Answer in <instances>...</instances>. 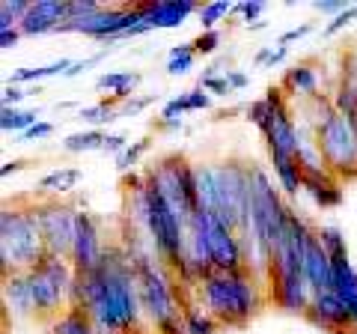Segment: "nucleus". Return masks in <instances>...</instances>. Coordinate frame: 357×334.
<instances>
[{"label": "nucleus", "mask_w": 357, "mask_h": 334, "mask_svg": "<svg viewBox=\"0 0 357 334\" xmlns=\"http://www.w3.org/2000/svg\"><path fill=\"white\" fill-rule=\"evenodd\" d=\"M45 239L39 230L36 212L30 203H3L0 209V269L3 275L30 272L45 257Z\"/></svg>", "instance_id": "3"}, {"label": "nucleus", "mask_w": 357, "mask_h": 334, "mask_svg": "<svg viewBox=\"0 0 357 334\" xmlns=\"http://www.w3.org/2000/svg\"><path fill=\"white\" fill-rule=\"evenodd\" d=\"M105 257V245L98 236L96 218L77 209V224H75V245H72V269L75 272H93Z\"/></svg>", "instance_id": "12"}, {"label": "nucleus", "mask_w": 357, "mask_h": 334, "mask_svg": "<svg viewBox=\"0 0 357 334\" xmlns=\"http://www.w3.org/2000/svg\"><path fill=\"white\" fill-rule=\"evenodd\" d=\"M199 87H203L206 93H218V96H227V93H232V87H229V81H227V75H215V72H206L203 78H199Z\"/></svg>", "instance_id": "35"}, {"label": "nucleus", "mask_w": 357, "mask_h": 334, "mask_svg": "<svg viewBox=\"0 0 357 334\" xmlns=\"http://www.w3.org/2000/svg\"><path fill=\"white\" fill-rule=\"evenodd\" d=\"M280 87H283L289 96H307V99L319 96V93H316V90H319L316 69H310L307 63H298V66H292V69H286Z\"/></svg>", "instance_id": "18"}, {"label": "nucleus", "mask_w": 357, "mask_h": 334, "mask_svg": "<svg viewBox=\"0 0 357 334\" xmlns=\"http://www.w3.org/2000/svg\"><path fill=\"white\" fill-rule=\"evenodd\" d=\"M265 102L271 105V119L262 129L265 147H268V159L280 161V159H298V147H301V129L295 126V117L289 110L283 87H268L265 90Z\"/></svg>", "instance_id": "8"}, {"label": "nucleus", "mask_w": 357, "mask_h": 334, "mask_svg": "<svg viewBox=\"0 0 357 334\" xmlns=\"http://www.w3.org/2000/svg\"><path fill=\"white\" fill-rule=\"evenodd\" d=\"M81 180H84V170H77V167H57V170H51V173L42 176L39 185H36V191L42 197H63V194L75 191Z\"/></svg>", "instance_id": "17"}, {"label": "nucleus", "mask_w": 357, "mask_h": 334, "mask_svg": "<svg viewBox=\"0 0 357 334\" xmlns=\"http://www.w3.org/2000/svg\"><path fill=\"white\" fill-rule=\"evenodd\" d=\"M248 119L262 131L268 126V119H271V105H268L265 99H256V102L248 105Z\"/></svg>", "instance_id": "34"}, {"label": "nucleus", "mask_w": 357, "mask_h": 334, "mask_svg": "<svg viewBox=\"0 0 357 334\" xmlns=\"http://www.w3.org/2000/svg\"><path fill=\"white\" fill-rule=\"evenodd\" d=\"M304 319L310 326H316L328 334H357V322L351 317V310L345 307V302L333 293V289H325V293L312 296Z\"/></svg>", "instance_id": "10"}, {"label": "nucleus", "mask_w": 357, "mask_h": 334, "mask_svg": "<svg viewBox=\"0 0 357 334\" xmlns=\"http://www.w3.org/2000/svg\"><path fill=\"white\" fill-rule=\"evenodd\" d=\"M354 18H357V3H354V6H349V9H345V13H340V15L333 18L331 24H328L325 30H321V33H325V36H337V33H340V30H345V27H349Z\"/></svg>", "instance_id": "37"}, {"label": "nucleus", "mask_w": 357, "mask_h": 334, "mask_svg": "<svg viewBox=\"0 0 357 334\" xmlns=\"http://www.w3.org/2000/svg\"><path fill=\"white\" fill-rule=\"evenodd\" d=\"M134 272H137V289L143 314L158 334H188L185 331V307H178L176 284L170 272L152 257V254H134Z\"/></svg>", "instance_id": "4"}, {"label": "nucleus", "mask_w": 357, "mask_h": 334, "mask_svg": "<svg viewBox=\"0 0 357 334\" xmlns=\"http://www.w3.org/2000/svg\"><path fill=\"white\" fill-rule=\"evenodd\" d=\"M271 164H274L277 188H283L286 197H298V191H304V170H301L298 159H280Z\"/></svg>", "instance_id": "20"}, {"label": "nucleus", "mask_w": 357, "mask_h": 334, "mask_svg": "<svg viewBox=\"0 0 357 334\" xmlns=\"http://www.w3.org/2000/svg\"><path fill=\"white\" fill-rule=\"evenodd\" d=\"M333 269V293H337L345 307L351 310V317L357 322V269L351 266V260H340V263H331Z\"/></svg>", "instance_id": "16"}, {"label": "nucleus", "mask_w": 357, "mask_h": 334, "mask_svg": "<svg viewBox=\"0 0 357 334\" xmlns=\"http://www.w3.org/2000/svg\"><path fill=\"white\" fill-rule=\"evenodd\" d=\"M316 236L321 242V248L328 251L331 263L333 260H349V245H345V233L337 224H321L316 227Z\"/></svg>", "instance_id": "23"}, {"label": "nucleus", "mask_w": 357, "mask_h": 334, "mask_svg": "<svg viewBox=\"0 0 357 334\" xmlns=\"http://www.w3.org/2000/svg\"><path fill=\"white\" fill-rule=\"evenodd\" d=\"M203 3H194V0H155V3H143V18L140 24L134 27L126 39L131 36H143L149 30H173L182 27L194 13H199Z\"/></svg>", "instance_id": "11"}, {"label": "nucleus", "mask_w": 357, "mask_h": 334, "mask_svg": "<svg viewBox=\"0 0 357 334\" xmlns=\"http://www.w3.org/2000/svg\"><path fill=\"white\" fill-rule=\"evenodd\" d=\"M259 286L262 281L250 269L215 272L199 284L203 310L218 319L220 328H244L265 305V298L259 296Z\"/></svg>", "instance_id": "2"}, {"label": "nucleus", "mask_w": 357, "mask_h": 334, "mask_svg": "<svg viewBox=\"0 0 357 334\" xmlns=\"http://www.w3.org/2000/svg\"><path fill=\"white\" fill-rule=\"evenodd\" d=\"M140 84V72H105L96 78V90L105 93L110 90L116 102H126V99L134 96V87Z\"/></svg>", "instance_id": "19"}, {"label": "nucleus", "mask_w": 357, "mask_h": 334, "mask_svg": "<svg viewBox=\"0 0 357 334\" xmlns=\"http://www.w3.org/2000/svg\"><path fill=\"white\" fill-rule=\"evenodd\" d=\"M105 3H96V0H69V21H84L89 15L102 13Z\"/></svg>", "instance_id": "32"}, {"label": "nucleus", "mask_w": 357, "mask_h": 334, "mask_svg": "<svg viewBox=\"0 0 357 334\" xmlns=\"http://www.w3.org/2000/svg\"><path fill=\"white\" fill-rule=\"evenodd\" d=\"M102 150H105V152H116V155L126 152V150H128V138H126V135H107Z\"/></svg>", "instance_id": "43"}, {"label": "nucleus", "mask_w": 357, "mask_h": 334, "mask_svg": "<svg viewBox=\"0 0 357 334\" xmlns=\"http://www.w3.org/2000/svg\"><path fill=\"white\" fill-rule=\"evenodd\" d=\"M194 60H197V54L191 48V42H185V45H173L170 54H167V75H173V78H182L194 69Z\"/></svg>", "instance_id": "26"}, {"label": "nucleus", "mask_w": 357, "mask_h": 334, "mask_svg": "<svg viewBox=\"0 0 357 334\" xmlns=\"http://www.w3.org/2000/svg\"><path fill=\"white\" fill-rule=\"evenodd\" d=\"M146 150H149V138H140L137 143H131L126 152H119V155H116V170H119V173H128L131 167L140 161V155L146 152Z\"/></svg>", "instance_id": "31"}, {"label": "nucleus", "mask_w": 357, "mask_h": 334, "mask_svg": "<svg viewBox=\"0 0 357 334\" xmlns=\"http://www.w3.org/2000/svg\"><path fill=\"white\" fill-rule=\"evenodd\" d=\"M98 334H105V331H98Z\"/></svg>", "instance_id": "51"}, {"label": "nucleus", "mask_w": 357, "mask_h": 334, "mask_svg": "<svg viewBox=\"0 0 357 334\" xmlns=\"http://www.w3.org/2000/svg\"><path fill=\"white\" fill-rule=\"evenodd\" d=\"M21 167H24V161L21 159H15V161H6L3 167H0V176H9V173H18Z\"/></svg>", "instance_id": "49"}, {"label": "nucleus", "mask_w": 357, "mask_h": 334, "mask_svg": "<svg viewBox=\"0 0 357 334\" xmlns=\"http://www.w3.org/2000/svg\"><path fill=\"white\" fill-rule=\"evenodd\" d=\"M54 135V122H36V126H33V129H27L24 131V135H18L21 140H45V138H51Z\"/></svg>", "instance_id": "39"}, {"label": "nucleus", "mask_w": 357, "mask_h": 334, "mask_svg": "<svg viewBox=\"0 0 357 334\" xmlns=\"http://www.w3.org/2000/svg\"><path fill=\"white\" fill-rule=\"evenodd\" d=\"M206 236H208V251H211V266L215 272H241L248 269V260H244V245L238 239V233H232L229 227H223L220 221L206 212Z\"/></svg>", "instance_id": "9"}, {"label": "nucleus", "mask_w": 357, "mask_h": 334, "mask_svg": "<svg viewBox=\"0 0 357 334\" xmlns=\"http://www.w3.org/2000/svg\"><path fill=\"white\" fill-rule=\"evenodd\" d=\"M33 0H0V30H15L27 18Z\"/></svg>", "instance_id": "27"}, {"label": "nucleus", "mask_w": 357, "mask_h": 334, "mask_svg": "<svg viewBox=\"0 0 357 334\" xmlns=\"http://www.w3.org/2000/svg\"><path fill=\"white\" fill-rule=\"evenodd\" d=\"M134 334H149V331H146V328H143V331H134Z\"/></svg>", "instance_id": "50"}, {"label": "nucleus", "mask_w": 357, "mask_h": 334, "mask_svg": "<svg viewBox=\"0 0 357 334\" xmlns=\"http://www.w3.org/2000/svg\"><path fill=\"white\" fill-rule=\"evenodd\" d=\"M304 275H307V284L316 293H325V289H333V269H331V257L328 251L321 248V242L316 236V230L310 233V239L304 245Z\"/></svg>", "instance_id": "13"}, {"label": "nucleus", "mask_w": 357, "mask_h": 334, "mask_svg": "<svg viewBox=\"0 0 357 334\" xmlns=\"http://www.w3.org/2000/svg\"><path fill=\"white\" fill-rule=\"evenodd\" d=\"M21 36H24V33H21V27H15V30H0V48H3V51L15 48Z\"/></svg>", "instance_id": "45"}, {"label": "nucleus", "mask_w": 357, "mask_h": 334, "mask_svg": "<svg viewBox=\"0 0 357 334\" xmlns=\"http://www.w3.org/2000/svg\"><path fill=\"white\" fill-rule=\"evenodd\" d=\"M182 105H185V110H206L211 105V99L203 87H194V90L182 93Z\"/></svg>", "instance_id": "36"}, {"label": "nucleus", "mask_w": 357, "mask_h": 334, "mask_svg": "<svg viewBox=\"0 0 357 334\" xmlns=\"http://www.w3.org/2000/svg\"><path fill=\"white\" fill-rule=\"evenodd\" d=\"M220 326L215 317H208L199 307H185V331L188 334H215Z\"/></svg>", "instance_id": "29"}, {"label": "nucleus", "mask_w": 357, "mask_h": 334, "mask_svg": "<svg viewBox=\"0 0 357 334\" xmlns=\"http://www.w3.org/2000/svg\"><path fill=\"white\" fill-rule=\"evenodd\" d=\"M220 45V33L218 30H203L197 39H191L194 54H215Z\"/></svg>", "instance_id": "33"}, {"label": "nucleus", "mask_w": 357, "mask_h": 334, "mask_svg": "<svg viewBox=\"0 0 357 334\" xmlns=\"http://www.w3.org/2000/svg\"><path fill=\"white\" fill-rule=\"evenodd\" d=\"M155 102V96H143V99H131V102H126V108H122V114L126 117H137V114H143L149 105Z\"/></svg>", "instance_id": "41"}, {"label": "nucleus", "mask_w": 357, "mask_h": 334, "mask_svg": "<svg viewBox=\"0 0 357 334\" xmlns=\"http://www.w3.org/2000/svg\"><path fill=\"white\" fill-rule=\"evenodd\" d=\"M227 81H229L232 90H244V87H248V75L244 72H227Z\"/></svg>", "instance_id": "46"}, {"label": "nucleus", "mask_w": 357, "mask_h": 334, "mask_svg": "<svg viewBox=\"0 0 357 334\" xmlns=\"http://www.w3.org/2000/svg\"><path fill=\"white\" fill-rule=\"evenodd\" d=\"M105 131L98 129H86V131H75L63 140V150L66 152H93V150H102L105 147Z\"/></svg>", "instance_id": "25"}, {"label": "nucleus", "mask_w": 357, "mask_h": 334, "mask_svg": "<svg viewBox=\"0 0 357 334\" xmlns=\"http://www.w3.org/2000/svg\"><path fill=\"white\" fill-rule=\"evenodd\" d=\"M3 302L13 317H33V296L27 284V272L3 275Z\"/></svg>", "instance_id": "15"}, {"label": "nucleus", "mask_w": 357, "mask_h": 334, "mask_svg": "<svg viewBox=\"0 0 357 334\" xmlns=\"http://www.w3.org/2000/svg\"><path fill=\"white\" fill-rule=\"evenodd\" d=\"M304 191L312 197V203L319 209H337L342 206V182L331 170L325 173H304Z\"/></svg>", "instance_id": "14"}, {"label": "nucleus", "mask_w": 357, "mask_h": 334, "mask_svg": "<svg viewBox=\"0 0 357 334\" xmlns=\"http://www.w3.org/2000/svg\"><path fill=\"white\" fill-rule=\"evenodd\" d=\"M30 90H24V87H15V84H6L3 87V108H18L21 99H27Z\"/></svg>", "instance_id": "40"}, {"label": "nucleus", "mask_w": 357, "mask_h": 334, "mask_svg": "<svg viewBox=\"0 0 357 334\" xmlns=\"http://www.w3.org/2000/svg\"><path fill=\"white\" fill-rule=\"evenodd\" d=\"M72 281H75L72 260L45 254V257L27 272V284H30V296H33V317L36 319L63 317L60 310H63V305L69 307Z\"/></svg>", "instance_id": "6"}, {"label": "nucleus", "mask_w": 357, "mask_h": 334, "mask_svg": "<svg viewBox=\"0 0 357 334\" xmlns=\"http://www.w3.org/2000/svg\"><path fill=\"white\" fill-rule=\"evenodd\" d=\"M116 99H107V102H98V105H86L77 110V119L84 122H93V126H98V122H114L119 114H116Z\"/></svg>", "instance_id": "28"}, {"label": "nucleus", "mask_w": 357, "mask_h": 334, "mask_svg": "<svg viewBox=\"0 0 357 334\" xmlns=\"http://www.w3.org/2000/svg\"><path fill=\"white\" fill-rule=\"evenodd\" d=\"M33 212H36L45 251L54 257H72L75 245V224H77V209L66 203L63 197H39L33 200Z\"/></svg>", "instance_id": "7"}, {"label": "nucleus", "mask_w": 357, "mask_h": 334, "mask_svg": "<svg viewBox=\"0 0 357 334\" xmlns=\"http://www.w3.org/2000/svg\"><path fill=\"white\" fill-rule=\"evenodd\" d=\"M54 334H98L96 322L89 319V314L84 310H75V307H66L63 317L54 319Z\"/></svg>", "instance_id": "21"}, {"label": "nucleus", "mask_w": 357, "mask_h": 334, "mask_svg": "<svg viewBox=\"0 0 357 334\" xmlns=\"http://www.w3.org/2000/svg\"><path fill=\"white\" fill-rule=\"evenodd\" d=\"M271 51H274V45L259 48V51H256V57H253V63H256V66H268V57H271Z\"/></svg>", "instance_id": "48"}, {"label": "nucleus", "mask_w": 357, "mask_h": 334, "mask_svg": "<svg viewBox=\"0 0 357 334\" xmlns=\"http://www.w3.org/2000/svg\"><path fill=\"white\" fill-rule=\"evenodd\" d=\"M232 13H241L244 21H248V27H250V21L256 24V21H259V15L265 13V3H259V0H253V3H236V9H232Z\"/></svg>", "instance_id": "38"}, {"label": "nucleus", "mask_w": 357, "mask_h": 334, "mask_svg": "<svg viewBox=\"0 0 357 334\" xmlns=\"http://www.w3.org/2000/svg\"><path fill=\"white\" fill-rule=\"evenodd\" d=\"M286 54H289V48H283V45H277V48L271 51V57H268V69H274V66H280V63L286 60Z\"/></svg>", "instance_id": "47"}, {"label": "nucleus", "mask_w": 357, "mask_h": 334, "mask_svg": "<svg viewBox=\"0 0 357 334\" xmlns=\"http://www.w3.org/2000/svg\"><path fill=\"white\" fill-rule=\"evenodd\" d=\"M232 9H236V3H229V0H215V3H203L199 6V24H203V30H215L218 21L227 18Z\"/></svg>", "instance_id": "30"}, {"label": "nucleus", "mask_w": 357, "mask_h": 334, "mask_svg": "<svg viewBox=\"0 0 357 334\" xmlns=\"http://www.w3.org/2000/svg\"><path fill=\"white\" fill-rule=\"evenodd\" d=\"M39 122L36 110H21V108H3L0 114V129L3 131H13V135H24L27 129H33Z\"/></svg>", "instance_id": "24"}, {"label": "nucleus", "mask_w": 357, "mask_h": 334, "mask_svg": "<svg viewBox=\"0 0 357 334\" xmlns=\"http://www.w3.org/2000/svg\"><path fill=\"white\" fill-rule=\"evenodd\" d=\"M312 9H316V13H331L333 18H337V15L345 13L349 6H345L342 0H319V3H312Z\"/></svg>", "instance_id": "42"}, {"label": "nucleus", "mask_w": 357, "mask_h": 334, "mask_svg": "<svg viewBox=\"0 0 357 334\" xmlns=\"http://www.w3.org/2000/svg\"><path fill=\"white\" fill-rule=\"evenodd\" d=\"M72 63H75V60L63 57V60H54V63H48V66H39V69H18L9 84L21 87V84H36V81H42V78H54V75H63V78H66V72L72 69Z\"/></svg>", "instance_id": "22"}, {"label": "nucleus", "mask_w": 357, "mask_h": 334, "mask_svg": "<svg viewBox=\"0 0 357 334\" xmlns=\"http://www.w3.org/2000/svg\"><path fill=\"white\" fill-rule=\"evenodd\" d=\"M319 117H312V138H316L328 170L337 180H357V126L333 108V99L319 93Z\"/></svg>", "instance_id": "5"}, {"label": "nucleus", "mask_w": 357, "mask_h": 334, "mask_svg": "<svg viewBox=\"0 0 357 334\" xmlns=\"http://www.w3.org/2000/svg\"><path fill=\"white\" fill-rule=\"evenodd\" d=\"M310 30H312V24H301V27H292V30H286V33H283V36H280V39H277V45H283V48H286V45H289V42H295V39H304V36H307V33H310Z\"/></svg>", "instance_id": "44"}, {"label": "nucleus", "mask_w": 357, "mask_h": 334, "mask_svg": "<svg viewBox=\"0 0 357 334\" xmlns=\"http://www.w3.org/2000/svg\"><path fill=\"white\" fill-rule=\"evenodd\" d=\"M69 307L84 310L105 334L143 331L140 319L146 317L140 305L137 272L131 257L116 245H107L105 257L93 272H75Z\"/></svg>", "instance_id": "1"}]
</instances>
